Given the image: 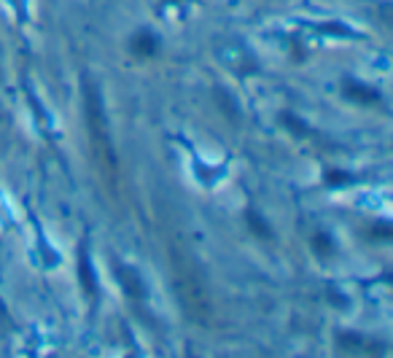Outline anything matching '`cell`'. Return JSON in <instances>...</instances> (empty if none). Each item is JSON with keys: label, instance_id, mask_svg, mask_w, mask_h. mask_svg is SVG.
<instances>
[{"label": "cell", "instance_id": "obj_3", "mask_svg": "<svg viewBox=\"0 0 393 358\" xmlns=\"http://www.w3.org/2000/svg\"><path fill=\"white\" fill-rule=\"evenodd\" d=\"M113 269H116V278H119V283H122V291L127 293L132 302H143L146 286H143L140 275L135 272V267H124L119 259H113Z\"/></svg>", "mask_w": 393, "mask_h": 358}, {"label": "cell", "instance_id": "obj_6", "mask_svg": "<svg viewBox=\"0 0 393 358\" xmlns=\"http://www.w3.org/2000/svg\"><path fill=\"white\" fill-rule=\"evenodd\" d=\"M157 49H159V41L151 33H137L132 38V52L140 54V57H154Z\"/></svg>", "mask_w": 393, "mask_h": 358}, {"label": "cell", "instance_id": "obj_2", "mask_svg": "<svg viewBox=\"0 0 393 358\" xmlns=\"http://www.w3.org/2000/svg\"><path fill=\"white\" fill-rule=\"evenodd\" d=\"M170 264H172V280H175V293L186 310L189 318H194L196 324H210V293L205 289L202 272L196 267V261L186 251H170Z\"/></svg>", "mask_w": 393, "mask_h": 358}, {"label": "cell", "instance_id": "obj_8", "mask_svg": "<svg viewBox=\"0 0 393 358\" xmlns=\"http://www.w3.org/2000/svg\"><path fill=\"white\" fill-rule=\"evenodd\" d=\"M313 251H315L321 259H328V256L334 254V243H331V237L324 234V232H318V234L313 237Z\"/></svg>", "mask_w": 393, "mask_h": 358}, {"label": "cell", "instance_id": "obj_1", "mask_svg": "<svg viewBox=\"0 0 393 358\" xmlns=\"http://www.w3.org/2000/svg\"><path fill=\"white\" fill-rule=\"evenodd\" d=\"M84 108H87V132H89V148H92V159L98 164L102 181L108 183V189L116 186L119 178V164H116V148L111 143V130H108V119L102 111V100L95 84H84Z\"/></svg>", "mask_w": 393, "mask_h": 358}, {"label": "cell", "instance_id": "obj_4", "mask_svg": "<svg viewBox=\"0 0 393 358\" xmlns=\"http://www.w3.org/2000/svg\"><path fill=\"white\" fill-rule=\"evenodd\" d=\"M78 275H81V286L89 299H98V278L89 267V256H87V245L78 248Z\"/></svg>", "mask_w": 393, "mask_h": 358}, {"label": "cell", "instance_id": "obj_7", "mask_svg": "<svg viewBox=\"0 0 393 358\" xmlns=\"http://www.w3.org/2000/svg\"><path fill=\"white\" fill-rule=\"evenodd\" d=\"M245 221H248V227L254 229V234H256V237H262V240H269V237H272L269 227L264 224V219L256 213V210H248V213H245Z\"/></svg>", "mask_w": 393, "mask_h": 358}, {"label": "cell", "instance_id": "obj_5", "mask_svg": "<svg viewBox=\"0 0 393 358\" xmlns=\"http://www.w3.org/2000/svg\"><path fill=\"white\" fill-rule=\"evenodd\" d=\"M345 98L356 100V102H363V105H372V102H380V92L374 87H366V84H345Z\"/></svg>", "mask_w": 393, "mask_h": 358}, {"label": "cell", "instance_id": "obj_9", "mask_svg": "<svg viewBox=\"0 0 393 358\" xmlns=\"http://www.w3.org/2000/svg\"><path fill=\"white\" fill-rule=\"evenodd\" d=\"M326 183H328V186H339V183H350V175H348V172H326Z\"/></svg>", "mask_w": 393, "mask_h": 358}]
</instances>
